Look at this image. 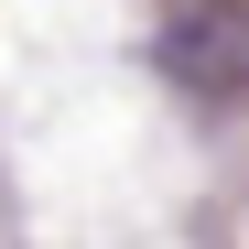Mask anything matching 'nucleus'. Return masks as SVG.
Returning <instances> with one entry per match:
<instances>
[]
</instances>
